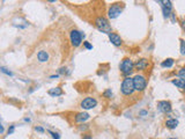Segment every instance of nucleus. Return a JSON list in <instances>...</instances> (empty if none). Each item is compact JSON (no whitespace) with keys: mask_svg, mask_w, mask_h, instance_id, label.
I'll list each match as a JSON object with an SVG mask.
<instances>
[{"mask_svg":"<svg viewBox=\"0 0 185 139\" xmlns=\"http://www.w3.org/2000/svg\"><path fill=\"white\" fill-rule=\"evenodd\" d=\"M95 27H96L100 32H102V33H104V34L109 35L112 32V28H111V26H110L108 19L104 18V16H97V18L95 19Z\"/></svg>","mask_w":185,"mask_h":139,"instance_id":"nucleus-1","label":"nucleus"},{"mask_svg":"<svg viewBox=\"0 0 185 139\" xmlns=\"http://www.w3.org/2000/svg\"><path fill=\"white\" fill-rule=\"evenodd\" d=\"M182 27H183V29H184V32H185V20L183 21V23H182Z\"/></svg>","mask_w":185,"mask_h":139,"instance_id":"nucleus-32","label":"nucleus"},{"mask_svg":"<svg viewBox=\"0 0 185 139\" xmlns=\"http://www.w3.org/2000/svg\"><path fill=\"white\" fill-rule=\"evenodd\" d=\"M123 12V6L122 4H112L108 11V15L110 19H117Z\"/></svg>","mask_w":185,"mask_h":139,"instance_id":"nucleus-6","label":"nucleus"},{"mask_svg":"<svg viewBox=\"0 0 185 139\" xmlns=\"http://www.w3.org/2000/svg\"><path fill=\"white\" fill-rule=\"evenodd\" d=\"M162 5V11H163V16L164 18H170L171 14H172V5H171V1L170 0H167V1H160Z\"/></svg>","mask_w":185,"mask_h":139,"instance_id":"nucleus-8","label":"nucleus"},{"mask_svg":"<svg viewBox=\"0 0 185 139\" xmlns=\"http://www.w3.org/2000/svg\"><path fill=\"white\" fill-rule=\"evenodd\" d=\"M25 121H26V122H30V118H27V117H26Z\"/></svg>","mask_w":185,"mask_h":139,"instance_id":"nucleus-33","label":"nucleus"},{"mask_svg":"<svg viewBox=\"0 0 185 139\" xmlns=\"http://www.w3.org/2000/svg\"><path fill=\"white\" fill-rule=\"evenodd\" d=\"M82 139H92V136H83Z\"/></svg>","mask_w":185,"mask_h":139,"instance_id":"nucleus-30","label":"nucleus"},{"mask_svg":"<svg viewBox=\"0 0 185 139\" xmlns=\"http://www.w3.org/2000/svg\"><path fill=\"white\" fill-rule=\"evenodd\" d=\"M49 95L50 96H52V98H57V96H60L64 94V92H62V89L60 87H53V88H51V89H49Z\"/></svg>","mask_w":185,"mask_h":139,"instance_id":"nucleus-13","label":"nucleus"},{"mask_svg":"<svg viewBox=\"0 0 185 139\" xmlns=\"http://www.w3.org/2000/svg\"><path fill=\"white\" fill-rule=\"evenodd\" d=\"M48 132H49V133L52 136V138H53V139H60V135H59V133H57V132H53V131H50V130H49Z\"/></svg>","mask_w":185,"mask_h":139,"instance_id":"nucleus-23","label":"nucleus"},{"mask_svg":"<svg viewBox=\"0 0 185 139\" xmlns=\"http://www.w3.org/2000/svg\"><path fill=\"white\" fill-rule=\"evenodd\" d=\"M83 45H85V48H86L87 50H92V45L89 43V42H87V41L83 42Z\"/></svg>","mask_w":185,"mask_h":139,"instance_id":"nucleus-24","label":"nucleus"},{"mask_svg":"<svg viewBox=\"0 0 185 139\" xmlns=\"http://www.w3.org/2000/svg\"><path fill=\"white\" fill-rule=\"evenodd\" d=\"M139 115H140L141 117H145V116H147V115H148V111H146V110H141V111L139 112Z\"/></svg>","mask_w":185,"mask_h":139,"instance_id":"nucleus-27","label":"nucleus"},{"mask_svg":"<svg viewBox=\"0 0 185 139\" xmlns=\"http://www.w3.org/2000/svg\"><path fill=\"white\" fill-rule=\"evenodd\" d=\"M174 63H175V60H174L172 58H167L165 60H163V62L161 63V66L164 67V69H170V67H172Z\"/></svg>","mask_w":185,"mask_h":139,"instance_id":"nucleus-17","label":"nucleus"},{"mask_svg":"<svg viewBox=\"0 0 185 139\" xmlns=\"http://www.w3.org/2000/svg\"><path fill=\"white\" fill-rule=\"evenodd\" d=\"M177 75H178L181 79H184L185 80V66L184 67H182V69L177 72Z\"/></svg>","mask_w":185,"mask_h":139,"instance_id":"nucleus-21","label":"nucleus"},{"mask_svg":"<svg viewBox=\"0 0 185 139\" xmlns=\"http://www.w3.org/2000/svg\"><path fill=\"white\" fill-rule=\"evenodd\" d=\"M133 85L137 92H144L147 87V79L144 74H137L133 77Z\"/></svg>","mask_w":185,"mask_h":139,"instance_id":"nucleus-3","label":"nucleus"},{"mask_svg":"<svg viewBox=\"0 0 185 139\" xmlns=\"http://www.w3.org/2000/svg\"><path fill=\"white\" fill-rule=\"evenodd\" d=\"M14 130H15V125H11V126L8 128V135H13Z\"/></svg>","mask_w":185,"mask_h":139,"instance_id":"nucleus-25","label":"nucleus"},{"mask_svg":"<svg viewBox=\"0 0 185 139\" xmlns=\"http://www.w3.org/2000/svg\"><path fill=\"white\" fill-rule=\"evenodd\" d=\"M121 91L125 96H130L134 93V85H133V78L131 77H126L122 82V86H121Z\"/></svg>","mask_w":185,"mask_h":139,"instance_id":"nucleus-2","label":"nucleus"},{"mask_svg":"<svg viewBox=\"0 0 185 139\" xmlns=\"http://www.w3.org/2000/svg\"><path fill=\"white\" fill-rule=\"evenodd\" d=\"M58 73L59 74H62V75H65V74H69V71H68V69L67 67H60V69L58 70Z\"/></svg>","mask_w":185,"mask_h":139,"instance_id":"nucleus-22","label":"nucleus"},{"mask_svg":"<svg viewBox=\"0 0 185 139\" xmlns=\"http://www.w3.org/2000/svg\"><path fill=\"white\" fill-rule=\"evenodd\" d=\"M90 118V115L88 114V112H85V111H82V112H79V114H76V116H75V122L76 123H83V122H86L87 119H89Z\"/></svg>","mask_w":185,"mask_h":139,"instance_id":"nucleus-12","label":"nucleus"},{"mask_svg":"<svg viewBox=\"0 0 185 139\" xmlns=\"http://www.w3.org/2000/svg\"><path fill=\"white\" fill-rule=\"evenodd\" d=\"M183 92H184V93H185V87H184V89H183Z\"/></svg>","mask_w":185,"mask_h":139,"instance_id":"nucleus-34","label":"nucleus"},{"mask_svg":"<svg viewBox=\"0 0 185 139\" xmlns=\"http://www.w3.org/2000/svg\"><path fill=\"white\" fill-rule=\"evenodd\" d=\"M97 105V100L94 99V98H86L81 101L80 103V107L83 109V110H90V109H94L95 107Z\"/></svg>","mask_w":185,"mask_h":139,"instance_id":"nucleus-7","label":"nucleus"},{"mask_svg":"<svg viewBox=\"0 0 185 139\" xmlns=\"http://www.w3.org/2000/svg\"><path fill=\"white\" fill-rule=\"evenodd\" d=\"M103 96L107 98V99H111V98L114 96V93H112L111 89H105V91L103 92Z\"/></svg>","mask_w":185,"mask_h":139,"instance_id":"nucleus-19","label":"nucleus"},{"mask_svg":"<svg viewBox=\"0 0 185 139\" xmlns=\"http://www.w3.org/2000/svg\"><path fill=\"white\" fill-rule=\"evenodd\" d=\"M85 36H86V35L83 34L82 32H79V30L73 29V30L71 32V34H69V39H71L72 45H73L74 48L80 46L81 43H82V39L85 38Z\"/></svg>","mask_w":185,"mask_h":139,"instance_id":"nucleus-4","label":"nucleus"},{"mask_svg":"<svg viewBox=\"0 0 185 139\" xmlns=\"http://www.w3.org/2000/svg\"><path fill=\"white\" fill-rule=\"evenodd\" d=\"M148 65H149L148 60L146 58H141V59H139V60L135 62L134 67L137 70H139V71H145V70L148 67Z\"/></svg>","mask_w":185,"mask_h":139,"instance_id":"nucleus-11","label":"nucleus"},{"mask_svg":"<svg viewBox=\"0 0 185 139\" xmlns=\"http://www.w3.org/2000/svg\"><path fill=\"white\" fill-rule=\"evenodd\" d=\"M121 72L123 73L124 75H130L132 72H133V69H134V63L132 62L131 58H124L121 63Z\"/></svg>","mask_w":185,"mask_h":139,"instance_id":"nucleus-5","label":"nucleus"},{"mask_svg":"<svg viewBox=\"0 0 185 139\" xmlns=\"http://www.w3.org/2000/svg\"><path fill=\"white\" fill-rule=\"evenodd\" d=\"M5 132V128H4V125L1 124V122H0V135H2Z\"/></svg>","mask_w":185,"mask_h":139,"instance_id":"nucleus-29","label":"nucleus"},{"mask_svg":"<svg viewBox=\"0 0 185 139\" xmlns=\"http://www.w3.org/2000/svg\"><path fill=\"white\" fill-rule=\"evenodd\" d=\"M35 131H37V132H41V133H43L45 130L42 128V126H35Z\"/></svg>","mask_w":185,"mask_h":139,"instance_id":"nucleus-26","label":"nucleus"},{"mask_svg":"<svg viewBox=\"0 0 185 139\" xmlns=\"http://www.w3.org/2000/svg\"><path fill=\"white\" fill-rule=\"evenodd\" d=\"M170 139H175V138H170Z\"/></svg>","mask_w":185,"mask_h":139,"instance_id":"nucleus-35","label":"nucleus"},{"mask_svg":"<svg viewBox=\"0 0 185 139\" xmlns=\"http://www.w3.org/2000/svg\"><path fill=\"white\" fill-rule=\"evenodd\" d=\"M108 36H109L110 42H111L115 46H121V45H122L123 41H122V37H121L118 34H116V33H110Z\"/></svg>","mask_w":185,"mask_h":139,"instance_id":"nucleus-10","label":"nucleus"},{"mask_svg":"<svg viewBox=\"0 0 185 139\" xmlns=\"http://www.w3.org/2000/svg\"><path fill=\"white\" fill-rule=\"evenodd\" d=\"M157 108L163 114H170L171 112V103L169 101H158L157 103Z\"/></svg>","mask_w":185,"mask_h":139,"instance_id":"nucleus-9","label":"nucleus"},{"mask_svg":"<svg viewBox=\"0 0 185 139\" xmlns=\"http://www.w3.org/2000/svg\"><path fill=\"white\" fill-rule=\"evenodd\" d=\"M177 88H179V89H184L185 87V80L184 79H172V81H171Z\"/></svg>","mask_w":185,"mask_h":139,"instance_id":"nucleus-16","label":"nucleus"},{"mask_svg":"<svg viewBox=\"0 0 185 139\" xmlns=\"http://www.w3.org/2000/svg\"><path fill=\"white\" fill-rule=\"evenodd\" d=\"M37 59H38V62H41V63H45V62L49 60V53H48L46 51H44V50H41V51H38V53H37Z\"/></svg>","mask_w":185,"mask_h":139,"instance_id":"nucleus-14","label":"nucleus"},{"mask_svg":"<svg viewBox=\"0 0 185 139\" xmlns=\"http://www.w3.org/2000/svg\"><path fill=\"white\" fill-rule=\"evenodd\" d=\"M165 126L168 129H170V130H174V129H176L178 126V121L176 118H170V119H168L165 122Z\"/></svg>","mask_w":185,"mask_h":139,"instance_id":"nucleus-15","label":"nucleus"},{"mask_svg":"<svg viewBox=\"0 0 185 139\" xmlns=\"http://www.w3.org/2000/svg\"><path fill=\"white\" fill-rule=\"evenodd\" d=\"M58 77H59V74H56V75H51L50 78H51V79H57Z\"/></svg>","mask_w":185,"mask_h":139,"instance_id":"nucleus-31","label":"nucleus"},{"mask_svg":"<svg viewBox=\"0 0 185 139\" xmlns=\"http://www.w3.org/2000/svg\"><path fill=\"white\" fill-rule=\"evenodd\" d=\"M87 129H88V125H87V124L79 126V130H80V131H85V130H87Z\"/></svg>","mask_w":185,"mask_h":139,"instance_id":"nucleus-28","label":"nucleus"},{"mask_svg":"<svg viewBox=\"0 0 185 139\" xmlns=\"http://www.w3.org/2000/svg\"><path fill=\"white\" fill-rule=\"evenodd\" d=\"M179 42H181V55H185V41L183 38H181L179 39Z\"/></svg>","mask_w":185,"mask_h":139,"instance_id":"nucleus-20","label":"nucleus"},{"mask_svg":"<svg viewBox=\"0 0 185 139\" xmlns=\"http://www.w3.org/2000/svg\"><path fill=\"white\" fill-rule=\"evenodd\" d=\"M0 72L4 73V74H6V75H8V77H13V75H14V73H13L12 71H9V70L7 69V67H5V66H1V67H0Z\"/></svg>","mask_w":185,"mask_h":139,"instance_id":"nucleus-18","label":"nucleus"}]
</instances>
